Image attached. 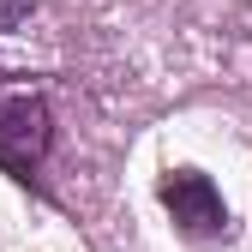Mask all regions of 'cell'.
Segmentation results:
<instances>
[{
    "label": "cell",
    "mask_w": 252,
    "mask_h": 252,
    "mask_svg": "<svg viewBox=\"0 0 252 252\" xmlns=\"http://www.w3.org/2000/svg\"><path fill=\"white\" fill-rule=\"evenodd\" d=\"M30 12H36V0H0V36H6V30H18Z\"/></svg>",
    "instance_id": "cell-3"
},
{
    "label": "cell",
    "mask_w": 252,
    "mask_h": 252,
    "mask_svg": "<svg viewBox=\"0 0 252 252\" xmlns=\"http://www.w3.org/2000/svg\"><path fill=\"white\" fill-rule=\"evenodd\" d=\"M162 204H168V216H174L192 240L228 234V204H222V192L210 186V174H198V168H174V174L162 180Z\"/></svg>",
    "instance_id": "cell-2"
},
{
    "label": "cell",
    "mask_w": 252,
    "mask_h": 252,
    "mask_svg": "<svg viewBox=\"0 0 252 252\" xmlns=\"http://www.w3.org/2000/svg\"><path fill=\"white\" fill-rule=\"evenodd\" d=\"M54 144V114L36 90H0V168L30 180Z\"/></svg>",
    "instance_id": "cell-1"
}]
</instances>
